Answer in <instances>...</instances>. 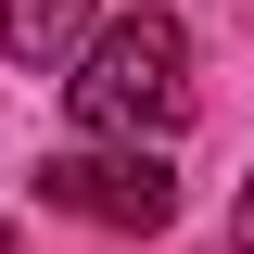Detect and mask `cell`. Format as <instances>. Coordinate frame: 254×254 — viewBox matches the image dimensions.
I'll return each instance as SVG.
<instances>
[{"mask_svg":"<svg viewBox=\"0 0 254 254\" xmlns=\"http://www.w3.org/2000/svg\"><path fill=\"white\" fill-rule=\"evenodd\" d=\"M64 115L89 140H165V127H190V38H178V13L102 26L89 76H64Z\"/></svg>","mask_w":254,"mask_h":254,"instance_id":"6da1fadb","label":"cell"},{"mask_svg":"<svg viewBox=\"0 0 254 254\" xmlns=\"http://www.w3.org/2000/svg\"><path fill=\"white\" fill-rule=\"evenodd\" d=\"M38 203H64V216H89V229H165V216H178V165H165L153 140L51 153V165H38Z\"/></svg>","mask_w":254,"mask_h":254,"instance_id":"7a4b0ae2","label":"cell"},{"mask_svg":"<svg viewBox=\"0 0 254 254\" xmlns=\"http://www.w3.org/2000/svg\"><path fill=\"white\" fill-rule=\"evenodd\" d=\"M76 26H89V0H0V51L13 64H51Z\"/></svg>","mask_w":254,"mask_h":254,"instance_id":"3957f363","label":"cell"},{"mask_svg":"<svg viewBox=\"0 0 254 254\" xmlns=\"http://www.w3.org/2000/svg\"><path fill=\"white\" fill-rule=\"evenodd\" d=\"M229 242H242V254H254V190H242V216H229Z\"/></svg>","mask_w":254,"mask_h":254,"instance_id":"277c9868","label":"cell"},{"mask_svg":"<svg viewBox=\"0 0 254 254\" xmlns=\"http://www.w3.org/2000/svg\"><path fill=\"white\" fill-rule=\"evenodd\" d=\"M0 254H26V242H13V229H0Z\"/></svg>","mask_w":254,"mask_h":254,"instance_id":"5b68a950","label":"cell"}]
</instances>
